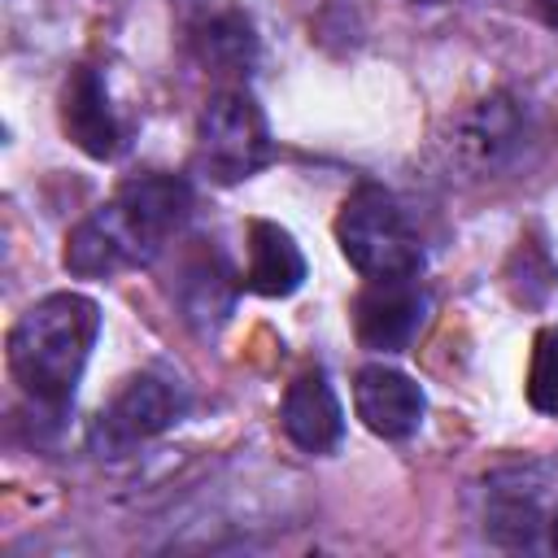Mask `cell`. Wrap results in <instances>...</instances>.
Here are the masks:
<instances>
[{
  "mask_svg": "<svg viewBox=\"0 0 558 558\" xmlns=\"http://www.w3.org/2000/svg\"><path fill=\"white\" fill-rule=\"evenodd\" d=\"M100 336V305L83 292H48L9 327V375L48 414L74 401L92 344Z\"/></svg>",
  "mask_w": 558,
  "mask_h": 558,
  "instance_id": "cell-2",
  "label": "cell"
},
{
  "mask_svg": "<svg viewBox=\"0 0 558 558\" xmlns=\"http://www.w3.org/2000/svg\"><path fill=\"white\" fill-rule=\"evenodd\" d=\"M549 527L545 514V475L541 466H510L497 471L484 488V532L497 545L532 549Z\"/></svg>",
  "mask_w": 558,
  "mask_h": 558,
  "instance_id": "cell-8",
  "label": "cell"
},
{
  "mask_svg": "<svg viewBox=\"0 0 558 558\" xmlns=\"http://www.w3.org/2000/svg\"><path fill=\"white\" fill-rule=\"evenodd\" d=\"M279 427L283 436L305 453H331L344 440V410L331 388V379L314 366L296 375L279 401Z\"/></svg>",
  "mask_w": 558,
  "mask_h": 558,
  "instance_id": "cell-11",
  "label": "cell"
},
{
  "mask_svg": "<svg viewBox=\"0 0 558 558\" xmlns=\"http://www.w3.org/2000/svg\"><path fill=\"white\" fill-rule=\"evenodd\" d=\"M57 113H61L65 140H70L78 153H87V157H96V161H109V157L122 153V140H126L122 118H118V109H113V100H109L105 78H100L92 65H74V70H70V78L61 83V105H57Z\"/></svg>",
  "mask_w": 558,
  "mask_h": 558,
  "instance_id": "cell-9",
  "label": "cell"
},
{
  "mask_svg": "<svg viewBox=\"0 0 558 558\" xmlns=\"http://www.w3.org/2000/svg\"><path fill=\"white\" fill-rule=\"evenodd\" d=\"M427 310H432V301L418 288V275H410V279H366V288L353 301V331H357L362 349L401 353L423 331Z\"/></svg>",
  "mask_w": 558,
  "mask_h": 558,
  "instance_id": "cell-7",
  "label": "cell"
},
{
  "mask_svg": "<svg viewBox=\"0 0 558 558\" xmlns=\"http://www.w3.org/2000/svg\"><path fill=\"white\" fill-rule=\"evenodd\" d=\"M418 4H440V0H418Z\"/></svg>",
  "mask_w": 558,
  "mask_h": 558,
  "instance_id": "cell-18",
  "label": "cell"
},
{
  "mask_svg": "<svg viewBox=\"0 0 558 558\" xmlns=\"http://www.w3.org/2000/svg\"><path fill=\"white\" fill-rule=\"evenodd\" d=\"M192 187L179 174H140L113 201L92 209L65 235V270L78 279H109L148 266L161 244L187 222Z\"/></svg>",
  "mask_w": 558,
  "mask_h": 558,
  "instance_id": "cell-1",
  "label": "cell"
},
{
  "mask_svg": "<svg viewBox=\"0 0 558 558\" xmlns=\"http://www.w3.org/2000/svg\"><path fill=\"white\" fill-rule=\"evenodd\" d=\"M523 135H527V118H523L519 100L506 92H493V96L475 100L466 113H458L453 135H449V157L466 174L484 179L514 161V153L523 148Z\"/></svg>",
  "mask_w": 558,
  "mask_h": 558,
  "instance_id": "cell-6",
  "label": "cell"
},
{
  "mask_svg": "<svg viewBox=\"0 0 558 558\" xmlns=\"http://www.w3.org/2000/svg\"><path fill=\"white\" fill-rule=\"evenodd\" d=\"M179 305H183V318L196 331H214L218 323H227V314L235 305V283H231V270L218 253H196L183 266Z\"/></svg>",
  "mask_w": 558,
  "mask_h": 558,
  "instance_id": "cell-13",
  "label": "cell"
},
{
  "mask_svg": "<svg viewBox=\"0 0 558 558\" xmlns=\"http://www.w3.org/2000/svg\"><path fill=\"white\" fill-rule=\"evenodd\" d=\"M532 4H536V17L558 31V0H532Z\"/></svg>",
  "mask_w": 558,
  "mask_h": 558,
  "instance_id": "cell-16",
  "label": "cell"
},
{
  "mask_svg": "<svg viewBox=\"0 0 558 558\" xmlns=\"http://www.w3.org/2000/svg\"><path fill=\"white\" fill-rule=\"evenodd\" d=\"M353 410L366 423V432H375L384 440H405L418 432L427 397L410 375L375 362V366H362L353 379Z\"/></svg>",
  "mask_w": 558,
  "mask_h": 558,
  "instance_id": "cell-10",
  "label": "cell"
},
{
  "mask_svg": "<svg viewBox=\"0 0 558 558\" xmlns=\"http://www.w3.org/2000/svg\"><path fill=\"white\" fill-rule=\"evenodd\" d=\"M187 410V397L174 379L166 375H131L122 384V392L92 418V432H87V445L96 458H122L131 453L135 445L170 432Z\"/></svg>",
  "mask_w": 558,
  "mask_h": 558,
  "instance_id": "cell-5",
  "label": "cell"
},
{
  "mask_svg": "<svg viewBox=\"0 0 558 558\" xmlns=\"http://www.w3.org/2000/svg\"><path fill=\"white\" fill-rule=\"evenodd\" d=\"M336 240L362 279H410L423 270V244L405 209L392 201V192L375 183H362L344 196Z\"/></svg>",
  "mask_w": 558,
  "mask_h": 558,
  "instance_id": "cell-3",
  "label": "cell"
},
{
  "mask_svg": "<svg viewBox=\"0 0 558 558\" xmlns=\"http://www.w3.org/2000/svg\"><path fill=\"white\" fill-rule=\"evenodd\" d=\"M305 283V253L279 222H248V270L244 288L257 296H292Z\"/></svg>",
  "mask_w": 558,
  "mask_h": 558,
  "instance_id": "cell-12",
  "label": "cell"
},
{
  "mask_svg": "<svg viewBox=\"0 0 558 558\" xmlns=\"http://www.w3.org/2000/svg\"><path fill=\"white\" fill-rule=\"evenodd\" d=\"M527 401L541 414L558 418V331L545 327L532 344V366H527Z\"/></svg>",
  "mask_w": 558,
  "mask_h": 558,
  "instance_id": "cell-15",
  "label": "cell"
},
{
  "mask_svg": "<svg viewBox=\"0 0 558 558\" xmlns=\"http://www.w3.org/2000/svg\"><path fill=\"white\" fill-rule=\"evenodd\" d=\"M545 536H549V549L558 554V514H549V527H545Z\"/></svg>",
  "mask_w": 558,
  "mask_h": 558,
  "instance_id": "cell-17",
  "label": "cell"
},
{
  "mask_svg": "<svg viewBox=\"0 0 558 558\" xmlns=\"http://www.w3.org/2000/svg\"><path fill=\"white\" fill-rule=\"evenodd\" d=\"M275 140L266 126V113L248 87H222L205 100L196 122V166L214 183L231 187L253 179L262 166H270Z\"/></svg>",
  "mask_w": 558,
  "mask_h": 558,
  "instance_id": "cell-4",
  "label": "cell"
},
{
  "mask_svg": "<svg viewBox=\"0 0 558 558\" xmlns=\"http://www.w3.org/2000/svg\"><path fill=\"white\" fill-rule=\"evenodd\" d=\"M192 44H196L201 65H209L214 74H244L253 65V52H257L253 22L244 13H235V9L214 13L209 22H201Z\"/></svg>",
  "mask_w": 558,
  "mask_h": 558,
  "instance_id": "cell-14",
  "label": "cell"
}]
</instances>
